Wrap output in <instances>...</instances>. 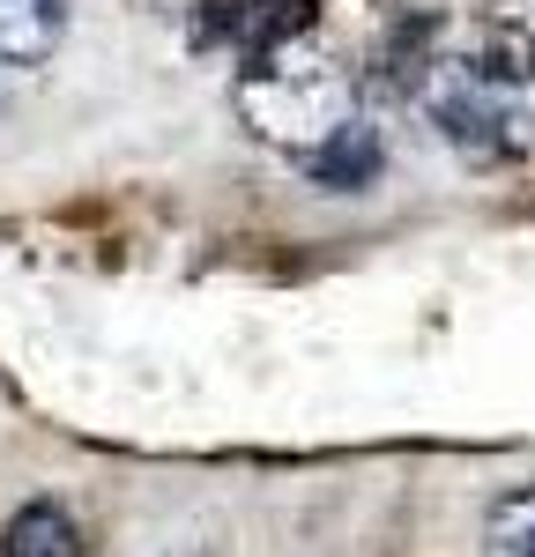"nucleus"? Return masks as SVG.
I'll use <instances>...</instances> for the list:
<instances>
[{
  "label": "nucleus",
  "instance_id": "6",
  "mask_svg": "<svg viewBox=\"0 0 535 557\" xmlns=\"http://www.w3.org/2000/svg\"><path fill=\"white\" fill-rule=\"evenodd\" d=\"M67 38V0H0V60L38 67Z\"/></svg>",
  "mask_w": 535,
  "mask_h": 557
},
{
  "label": "nucleus",
  "instance_id": "8",
  "mask_svg": "<svg viewBox=\"0 0 535 557\" xmlns=\"http://www.w3.org/2000/svg\"><path fill=\"white\" fill-rule=\"evenodd\" d=\"M0 89H8V60H0Z\"/></svg>",
  "mask_w": 535,
  "mask_h": 557
},
{
  "label": "nucleus",
  "instance_id": "3",
  "mask_svg": "<svg viewBox=\"0 0 535 557\" xmlns=\"http://www.w3.org/2000/svg\"><path fill=\"white\" fill-rule=\"evenodd\" d=\"M439 67L490 89V97H528L535 89V30L528 23H506V15L461 23V30L439 38Z\"/></svg>",
  "mask_w": 535,
  "mask_h": 557
},
{
  "label": "nucleus",
  "instance_id": "5",
  "mask_svg": "<svg viewBox=\"0 0 535 557\" xmlns=\"http://www.w3.org/2000/svg\"><path fill=\"white\" fill-rule=\"evenodd\" d=\"M0 557H83V520L60 498H30L0 528Z\"/></svg>",
  "mask_w": 535,
  "mask_h": 557
},
{
  "label": "nucleus",
  "instance_id": "2",
  "mask_svg": "<svg viewBox=\"0 0 535 557\" xmlns=\"http://www.w3.org/2000/svg\"><path fill=\"white\" fill-rule=\"evenodd\" d=\"M409 97H416V112H424V120H432L469 164H521V157L535 149L528 97H490V89L461 83V75H446V67H439V52H432L424 83L409 89Z\"/></svg>",
  "mask_w": 535,
  "mask_h": 557
},
{
  "label": "nucleus",
  "instance_id": "4",
  "mask_svg": "<svg viewBox=\"0 0 535 557\" xmlns=\"http://www.w3.org/2000/svg\"><path fill=\"white\" fill-rule=\"evenodd\" d=\"M380 172H387V141H380L372 120H350L343 134H327V141L306 157V178L327 186V194H364Z\"/></svg>",
  "mask_w": 535,
  "mask_h": 557
},
{
  "label": "nucleus",
  "instance_id": "1",
  "mask_svg": "<svg viewBox=\"0 0 535 557\" xmlns=\"http://www.w3.org/2000/svg\"><path fill=\"white\" fill-rule=\"evenodd\" d=\"M350 89H357L350 67H343L327 45L298 38V45H275V52H253V60L238 67V83H231V104H238V120L261 134V141L290 149V157L306 164L327 134H343L357 120Z\"/></svg>",
  "mask_w": 535,
  "mask_h": 557
},
{
  "label": "nucleus",
  "instance_id": "7",
  "mask_svg": "<svg viewBox=\"0 0 535 557\" xmlns=\"http://www.w3.org/2000/svg\"><path fill=\"white\" fill-rule=\"evenodd\" d=\"M484 557H535V483H513V491L490 498Z\"/></svg>",
  "mask_w": 535,
  "mask_h": 557
}]
</instances>
